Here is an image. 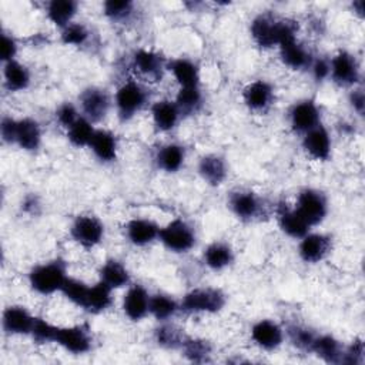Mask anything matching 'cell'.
<instances>
[{"instance_id":"obj_1","label":"cell","mask_w":365,"mask_h":365,"mask_svg":"<svg viewBox=\"0 0 365 365\" xmlns=\"http://www.w3.org/2000/svg\"><path fill=\"white\" fill-rule=\"evenodd\" d=\"M250 33L259 48L268 50L297 38L298 23L292 19H279L271 13H259L252 19Z\"/></svg>"},{"instance_id":"obj_2","label":"cell","mask_w":365,"mask_h":365,"mask_svg":"<svg viewBox=\"0 0 365 365\" xmlns=\"http://www.w3.org/2000/svg\"><path fill=\"white\" fill-rule=\"evenodd\" d=\"M67 278V262L61 257H56L34 265L27 274L29 287L38 295H51L54 292H60Z\"/></svg>"},{"instance_id":"obj_3","label":"cell","mask_w":365,"mask_h":365,"mask_svg":"<svg viewBox=\"0 0 365 365\" xmlns=\"http://www.w3.org/2000/svg\"><path fill=\"white\" fill-rule=\"evenodd\" d=\"M148 100L150 94L144 84L133 78L123 81L113 98L118 120L123 123L133 120L148 104Z\"/></svg>"},{"instance_id":"obj_4","label":"cell","mask_w":365,"mask_h":365,"mask_svg":"<svg viewBox=\"0 0 365 365\" xmlns=\"http://www.w3.org/2000/svg\"><path fill=\"white\" fill-rule=\"evenodd\" d=\"M227 304V295L215 287H198L184 294L180 311L184 314H217Z\"/></svg>"},{"instance_id":"obj_5","label":"cell","mask_w":365,"mask_h":365,"mask_svg":"<svg viewBox=\"0 0 365 365\" xmlns=\"http://www.w3.org/2000/svg\"><path fill=\"white\" fill-rule=\"evenodd\" d=\"M158 241L174 254H187L197 244L194 227L184 218H174L160 228Z\"/></svg>"},{"instance_id":"obj_6","label":"cell","mask_w":365,"mask_h":365,"mask_svg":"<svg viewBox=\"0 0 365 365\" xmlns=\"http://www.w3.org/2000/svg\"><path fill=\"white\" fill-rule=\"evenodd\" d=\"M71 355H86L93 349V334L88 324H76L70 327L57 325L54 342Z\"/></svg>"},{"instance_id":"obj_7","label":"cell","mask_w":365,"mask_h":365,"mask_svg":"<svg viewBox=\"0 0 365 365\" xmlns=\"http://www.w3.org/2000/svg\"><path fill=\"white\" fill-rule=\"evenodd\" d=\"M227 205L230 211L242 222H252L259 220L265 212L264 200L247 188H237L228 194Z\"/></svg>"},{"instance_id":"obj_8","label":"cell","mask_w":365,"mask_h":365,"mask_svg":"<svg viewBox=\"0 0 365 365\" xmlns=\"http://www.w3.org/2000/svg\"><path fill=\"white\" fill-rule=\"evenodd\" d=\"M68 232L77 245L91 250L103 242L106 228L98 217L93 214H80L71 221Z\"/></svg>"},{"instance_id":"obj_9","label":"cell","mask_w":365,"mask_h":365,"mask_svg":"<svg viewBox=\"0 0 365 365\" xmlns=\"http://www.w3.org/2000/svg\"><path fill=\"white\" fill-rule=\"evenodd\" d=\"M294 208L308 222V225L314 228L328 215V198L322 191L305 187L298 192Z\"/></svg>"},{"instance_id":"obj_10","label":"cell","mask_w":365,"mask_h":365,"mask_svg":"<svg viewBox=\"0 0 365 365\" xmlns=\"http://www.w3.org/2000/svg\"><path fill=\"white\" fill-rule=\"evenodd\" d=\"M111 96L98 86H88L78 94V106L81 115L88 118L93 124L103 121L111 108Z\"/></svg>"},{"instance_id":"obj_11","label":"cell","mask_w":365,"mask_h":365,"mask_svg":"<svg viewBox=\"0 0 365 365\" xmlns=\"http://www.w3.org/2000/svg\"><path fill=\"white\" fill-rule=\"evenodd\" d=\"M329 78L339 87H356L361 80V67L356 57L348 50H338L329 58Z\"/></svg>"},{"instance_id":"obj_12","label":"cell","mask_w":365,"mask_h":365,"mask_svg":"<svg viewBox=\"0 0 365 365\" xmlns=\"http://www.w3.org/2000/svg\"><path fill=\"white\" fill-rule=\"evenodd\" d=\"M289 127L295 134H305L321 124V110L312 98H304L292 104L288 111Z\"/></svg>"},{"instance_id":"obj_13","label":"cell","mask_w":365,"mask_h":365,"mask_svg":"<svg viewBox=\"0 0 365 365\" xmlns=\"http://www.w3.org/2000/svg\"><path fill=\"white\" fill-rule=\"evenodd\" d=\"M250 335L254 345L268 352L278 349L285 339L284 328L269 318L255 321L250 329Z\"/></svg>"},{"instance_id":"obj_14","label":"cell","mask_w":365,"mask_h":365,"mask_svg":"<svg viewBox=\"0 0 365 365\" xmlns=\"http://www.w3.org/2000/svg\"><path fill=\"white\" fill-rule=\"evenodd\" d=\"M332 251V238L324 232L309 231L298 242V255L307 264L324 261Z\"/></svg>"},{"instance_id":"obj_15","label":"cell","mask_w":365,"mask_h":365,"mask_svg":"<svg viewBox=\"0 0 365 365\" xmlns=\"http://www.w3.org/2000/svg\"><path fill=\"white\" fill-rule=\"evenodd\" d=\"M148 291L141 284H130L121 299V311L127 319L131 322H140L148 315L150 307Z\"/></svg>"},{"instance_id":"obj_16","label":"cell","mask_w":365,"mask_h":365,"mask_svg":"<svg viewBox=\"0 0 365 365\" xmlns=\"http://www.w3.org/2000/svg\"><path fill=\"white\" fill-rule=\"evenodd\" d=\"M131 66L140 76L151 81H158L167 70V60L155 50L137 48L131 56Z\"/></svg>"},{"instance_id":"obj_17","label":"cell","mask_w":365,"mask_h":365,"mask_svg":"<svg viewBox=\"0 0 365 365\" xmlns=\"http://www.w3.org/2000/svg\"><path fill=\"white\" fill-rule=\"evenodd\" d=\"M36 317L24 307L19 304L7 305L1 315V327L6 335L21 336L31 334Z\"/></svg>"},{"instance_id":"obj_18","label":"cell","mask_w":365,"mask_h":365,"mask_svg":"<svg viewBox=\"0 0 365 365\" xmlns=\"http://www.w3.org/2000/svg\"><path fill=\"white\" fill-rule=\"evenodd\" d=\"M301 145L311 158L318 161H327L332 154V140L328 128L322 123L302 134Z\"/></svg>"},{"instance_id":"obj_19","label":"cell","mask_w":365,"mask_h":365,"mask_svg":"<svg viewBox=\"0 0 365 365\" xmlns=\"http://www.w3.org/2000/svg\"><path fill=\"white\" fill-rule=\"evenodd\" d=\"M158 222L151 218L135 217L127 221L124 225V232L127 241L134 247H147L158 240L160 235Z\"/></svg>"},{"instance_id":"obj_20","label":"cell","mask_w":365,"mask_h":365,"mask_svg":"<svg viewBox=\"0 0 365 365\" xmlns=\"http://www.w3.org/2000/svg\"><path fill=\"white\" fill-rule=\"evenodd\" d=\"M274 86L264 78L248 83L242 90V101L251 111H265L274 103Z\"/></svg>"},{"instance_id":"obj_21","label":"cell","mask_w":365,"mask_h":365,"mask_svg":"<svg viewBox=\"0 0 365 365\" xmlns=\"http://www.w3.org/2000/svg\"><path fill=\"white\" fill-rule=\"evenodd\" d=\"M275 215H277V222L279 230L294 238L299 240L305 234H308L312 228L308 225V222L298 214V211L294 208V205H289L287 202H278L275 208Z\"/></svg>"},{"instance_id":"obj_22","label":"cell","mask_w":365,"mask_h":365,"mask_svg":"<svg viewBox=\"0 0 365 365\" xmlns=\"http://www.w3.org/2000/svg\"><path fill=\"white\" fill-rule=\"evenodd\" d=\"M197 173L205 184L211 187H220L228 177V164L220 154H204L198 160Z\"/></svg>"},{"instance_id":"obj_23","label":"cell","mask_w":365,"mask_h":365,"mask_svg":"<svg viewBox=\"0 0 365 365\" xmlns=\"http://www.w3.org/2000/svg\"><path fill=\"white\" fill-rule=\"evenodd\" d=\"M113 291L114 289H111L108 285H106L100 279L96 284H88V288L86 291L80 309L91 315H98L106 312L107 309L111 308L114 302Z\"/></svg>"},{"instance_id":"obj_24","label":"cell","mask_w":365,"mask_h":365,"mask_svg":"<svg viewBox=\"0 0 365 365\" xmlns=\"http://www.w3.org/2000/svg\"><path fill=\"white\" fill-rule=\"evenodd\" d=\"M43 141L41 127L37 120L31 117L17 118L14 145L27 153H36L40 150Z\"/></svg>"},{"instance_id":"obj_25","label":"cell","mask_w":365,"mask_h":365,"mask_svg":"<svg viewBox=\"0 0 365 365\" xmlns=\"http://www.w3.org/2000/svg\"><path fill=\"white\" fill-rule=\"evenodd\" d=\"M150 113H151L153 124L155 130L160 133L173 131L181 118V113L175 101L170 98H161L154 101L151 104Z\"/></svg>"},{"instance_id":"obj_26","label":"cell","mask_w":365,"mask_h":365,"mask_svg":"<svg viewBox=\"0 0 365 365\" xmlns=\"http://www.w3.org/2000/svg\"><path fill=\"white\" fill-rule=\"evenodd\" d=\"M201 259L208 269L218 272V271H224L225 268L234 264L235 252L228 242L212 241L204 248L201 254Z\"/></svg>"},{"instance_id":"obj_27","label":"cell","mask_w":365,"mask_h":365,"mask_svg":"<svg viewBox=\"0 0 365 365\" xmlns=\"http://www.w3.org/2000/svg\"><path fill=\"white\" fill-rule=\"evenodd\" d=\"M88 148L100 163L110 164L117 160L118 138L107 128H97Z\"/></svg>"},{"instance_id":"obj_28","label":"cell","mask_w":365,"mask_h":365,"mask_svg":"<svg viewBox=\"0 0 365 365\" xmlns=\"http://www.w3.org/2000/svg\"><path fill=\"white\" fill-rule=\"evenodd\" d=\"M185 148L178 143H167L157 148L154 154V163L158 170L174 174L180 171L185 163Z\"/></svg>"},{"instance_id":"obj_29","label":"cell","mask_w":365,"mask_h":365,"mask_svg":"<svg viewBox=\"0 0 365 365\" xmlns=\"http://www.w3.org/2000/svg\"><path fill=\"white\" fill-rule=\"evenodd\" d=\"M98 279L111 289H120L131 284V274L123 261L108 258L98 268Z\"/></svg>"},{"instance_id":"obj_30","label":"cell","mask_w":365,"mask_h":365,"mask_svg":"<svg viewBox=\"0 0 365 365\" xmlns=\"http://www.w3.org/2000/svg\"><path fill=\"white\" fill-rule=\"evenodd\" d=\"M278 51L282 64L291 70L308 68L314 58L311 51L301 41H298V38L281 44L278 47Z\"/></svg>"},{"instance_id":"obj_31","label":"cell","mask_w":365,"mask_h":365,"mask_svg":"<svg viewBox=\"0 0 365 365\" xmlns=\"http://www.w3.org/2000/svg\"><path fill=\"white\" fill-rule=\"evenodd\" d=\"M167 70L180 87L200 86V67L188 57H175L167 61Z\"/></svg>"},{"instance_id":"obj_32","label":"cell","mask_w":365,"mask_h":365,"mask_svg":"<svg viewBox=\"0 0 365 365\" xmlns=\"http://www.w3.org/2000/svg\"><path fill=\"white\" fill-rule=\"evenodd\" d=\"M31 74L27 66L17 60L3 63V86L9 93H20L29 88Z\"/></svg>"},{"instance_id":"obj_33","label":"cell","mask_w":365,"mask_h":365,"mask_svg":"<svg viewBox=\"0 0 365 365\" xmlns=\"http://www.w3.org/2000/svg\"><path fill=\"white\" fill-rule=\"evenodd\" d=\"M311 354L327 364H341L344 344L331 334H318L312 344Z\"/></svg>"},{"instance_id":"obj_34","label":"cell","mask_w":365,"mask_h":365,"mask_svg":"<svg viewBox=\"0 0 365 365\" xmlns=\"http://www.w3.org/2000/svg\"><path fill=\"white\" fill-rule=\"evenodd\" d=\"M185 336L187 335L182 332V329L170 321L158 322L153 332V339L157 346L167 351H180Z\"/></svg>"},{"instance_id":"obj_35","label":"cell","mask_w":365,"mask_h":365,"mask_svg":"<svg viewBox=\"0 0 365 365\" xmlns=\"http://www.w3.org/2000/svg\"><path fill=\"white\" fill-rule=\"evenodd\" d=\"M181 355L194 364H205L210 362L212 358V352H214V346L212 344L205 339V338H200V336H185L182 341V345L180 348Z\"/></svg>"},{"instance_id":"obj_36","label":"cell","mask_w":365,"mask_h":365,"mask_svg":"<svg viewBox=\"0 0 365 365\" xmlns=\"http://www.w3.org/2000/svg\"><path fill=\"white\" fill-rule=\"evenodd\" d=\"M78 3L76 0H50L46 4L47 19L60 30L73 23L74 16L77 14Z\"/></svg>"},{"instance_id":"obj_37","label":"cell","mask_w":365,"mask_h":365,"mask_svg":"<svg viewBox=\"0 0 365 365\" xmlns=\"http://www.w3.org/2000/svg\"><path fill=\"white\" fill-rule=\"evenodd\" d=\"M174 101L181 113V117H190L198 114L204 107V94L200 86L180 87Z\"/></svg>"},{"instance_id":"obj_38","label":"cell","mask_w":365,"mask_h":365,"mask_svg":"<svg viewBox=\"0 0 365 365\" xmlns=\"http://www.w3.org/2000/svg\"><path fill=\"white\" fill-rule=\"evenodd\" d=\"M180 311V301L168 294L157 292L150 297L148 315L154 317L158 322L170 321Z\"/></svg>"},{"instance_id":"obj_39","label":"cell","mask_w":365,"mask_h":365,"mask_svg":"<svg viewBox=\"0 0 365 365\" xmlns=\"http://www.w3.org/2000/svg\"><path fill=\"white\" fill-rule=\"evenodd\" d=\"M285 338L289 341V344L302 351V352H311L312 344L318 335V332H315L311 327H307L304 324H289L285 329Z\"/></svg>"},{"instance_id":"obj_40","label":"cell","mask_w":365,"mask_h":365,"mask_svg":"<svg viewBox=\"0 0 365 365\" xmlns=\"http://www.w3.org/2000/svg\"><path fill=\"white\" fill-rule=\"evenodd\" d=\"M94 124L86 118L84 115H80L76 123H73L67 130H66V137L68 143L76 147V148H83L88 147L91 143V138L96 133Z\"/></svg>"},{"instance_id":"obj_41","label":"cell","mask_w":365,"mask_h":365,"mask_svg":"<svg viewBox=\"0 0 365 365\" xmlns=\"http://www.w3.org/2000/svg\"><path fill=\"white\" fill-rule=\"evenodd\" d=\"M103 14L113 23L125 24L135 14V4L131 0H107L103 3Z\"/></svg>"},{"instance_id":"obj_42","label":"cell","mask_w":365,"mask_h":365,"mask_svg":"<svg viewBox=\"0 0 365 365\" xmlns=\"http://www.w3.org/2000/svg\"><path fill=\"white\" fill-rule=\"evenodd\" d=\"M88 38H90V30L87 29L86 24L80 21L70 23L60 33V40L66 46L81 47L88 41Z\"/></svg>"},{"instance_id":"obj_43","label":"cell","mask_w":365,"mask_h":365,"mask_svg":"<svg viewBox=\"0 0 365 365\" xmlns=\"http://www.w3.org/2000/svg\"><path fill=\"white\" fill-rule=\"evenodd\" d=\"M57 325L46 321L44 318L36 317L34 327L31 329V339L38 344V345H46V344H53L54 342V334H56Z\"/></svg>"},{"instance_id":"obj_44","label":"cell","mask_w":365,"mask_h":365,"mask_svg":"<svg viewBox=\"0 0 365 365\" xmlns=\"http://www.w3.org/2000/svg\"><path fill=\"white\" fill-rule=\"evenodd\" d=\"M365 362V345L361 338H355L349 345H344L341 364L344 365H362Z\"/></svg>"},{"instance_id":"obj_45","label":"cell","mask_w":365,"mask_h":365,"mask_svg":"<svg viewBox=\"0 0 365 365\" xmlns=\"http://www.w3.org/2000/svg\"><path fill=\"white\" fill-rule=\"evenodd\" d=\"M56 121L63 127V128H68L73 123H76L78 120V117L81 115L77 106L71 101H63L58 104V107L56 108Z\"/></svg>"},{"instance_id":"obj_46","label":"cell","mask_w":365,"mask_h":365,"mask_svg":"<svg viewBox=\"0 0 365 365\" xmlns=\"http://www.w3.org/2000/svg\"><path fill=\"white\" fill-rule=\"evenodd\" d=\"M19 51V43L14 38V36L11 33L3 31L1 33V46H0V56H1V61H10V60H16Z\"/></svg>"},{"instance_id":"obj_47","label":"cell","mask_w":365,"mask_h":365,"mask_svg":"<svg viewBox=\"0 0 365 365\" xmlns=\"http://www.w3.org/2000/svg\"><path fill=\"white\" fill-rule=\"evenodd\" d=\"M20 210H21V212H24L26 215H30V217L40 215V212L43 210V202H41V198L38 197V194L27 192L20 201Z\"/></svg>"},{"instance_id":"obj_48","label":"cell","mask_w":365,"mask_h":365,"mask_svg":"<svg viewBox=\"0 0 365 365\" xmlns=\"http://www.w3.org/2000/svg\"><path fill=\"white\" fill-rule=\"evenodd\" d=\"M308 68L311 71L312 78L318 83H322L327 78H329V58L314 57Z\"/></svg>"},{"instance_id":"obj_49","label":"cell","mask_w":365,"mask_h":365,"mask_svg":"<svg viewBox=\"0 0 365 365\" xmlns=\"http://www.w3.org/2000/svg\"><path fill=\"white\" fill-rule=\"evenodd\" d=\"M16 125L17 118H13L10 115H4L0 123V135L4 144L14 145V135H16Z\"/></svg>"},{"instance_id":"obj_50","label":"cell","mask_w":365,"mask_h":365,"mask_svg":"<svg viewBox=\"0 0 365 365\" xmlns=\"http://www.w3.org/2000/svg\"><path fill=\"white\" fill-rule=\"evenodd\" d=\"M348 103H349L351 108L358 115H362L364 114V108H365V94H364V90L361 87H352V90L348 94Z\"/></svg>"}]
</instances>
